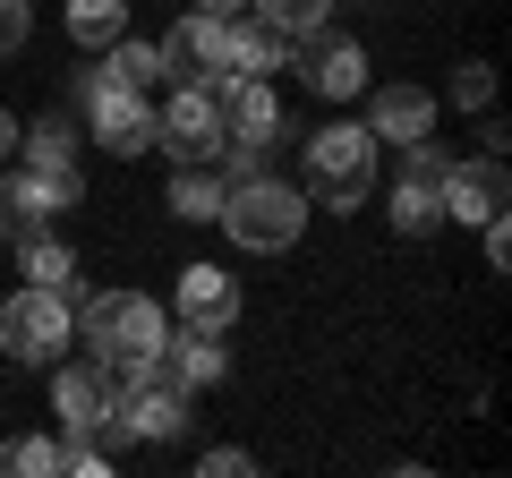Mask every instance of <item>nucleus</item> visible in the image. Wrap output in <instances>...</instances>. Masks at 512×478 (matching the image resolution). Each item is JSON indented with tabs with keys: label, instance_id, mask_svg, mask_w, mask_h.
<instances>
[{
	"label": "nucleus",
	"instance_id": "nucleus-1",
	"mask_svg": "<svg viewBox=\"0 0 512 478\" xmlns=\"http://www.w3.org/2000/svg\"><path fill=\"white\" fill-rule=\"evenodd\" d=\"M163 333H171V316H163V299H146V291H94V299H77V342H86L111 376L154 368V359H163Z\"/></svg>",
	"mask_w": 512,
	"mask_h": 478
},
{
	"label": "nucleus",
	"instance_id": "nucleus-2",
	"mask_svg": "<svg viewBox=\"0 0 512 478\" xmlns=\"http://www.w3.org/2000/svg\"><path fill=\"white\" fill-rule=\"evenodd\" d=\"M316 205L299 197V180H265V171H239L231 188H222V231H231V248H248V257H282V248H299V231H308Z\"/></svg>",
	"mask_w": 512,
	"mask_h": 478
},
{
	"label": "nucleus",
	"instance_id": "nucleus-3",
	"mask_svg": "<svg viewBox=\"0 0 512 478\" xmlns=\"http://www.w3.org/2000/svg\"><path fill=\"white\" fill-rule=\"evenodd\" d=\"M299 197L325 205V214H359V205L376 197V137H367V120H325V129L308 137Z\"/></svg>",
	"mask_w": 512,
	"mask_h": 478
},
{
	"label": "nucleus",
	"instance_id": "nucleus-4",
	"mask_svg": "<svg viewBox=\"0 0 512 478\" xmlns=\"http://www.w3.org/2000/svg\"><path fill=\"white\" fill-rule=\"evenodd\" d=\"M69 342H77V308H69V291H52V282H26V291L0 308V350H9L18 368H52Z\"/></svg>",
	"mask_w": 512,
	"mask_h": 478
},
{
	"label": "nucleus",
	"instance_id": "nucleus-5",
	"mask_svg": "<svg viewBox=\"0 0 512 478\" xmlns=\"http://www.w3.org/2000/svg\"><path fill=\"white\" fill-rule=\"evenodd\" d=\"M77 103H86V137H94L103 154H120V163L154 154V103H146V86H120L111 69H94Z\"/></svg>",
	"mask_w": 512,
	"mask_h": 478
},
{
	"label": "nucleus",
	"instance_id": "nucleus-6",
	"mask_svg": "<svg viewBox=\"0 0 512 478\" xmlns=\"http://www.w3.org/2000/svg\"><path fill=\"white\" fill-rule=\"evenodd\" d=\"M154 146L171 163H214L222 154V103L205 94V77H180V94L154 111Z\"/></svg>",
	"mask_w": 512,
	"mask_h": 478
},
{
	"label": "nucleus",
	"instance_id": "nucleus-7",
	"mask_svg": "<svg viewBox=\"0 0 512 478\" xmlns=\"http://www.w3.org/2000/svg\"><path fill=\"white\" fill-rule=\"evenodd\" d=\"M111 402H120V376H111L103 359H86V368H60L52 359V410H60V436L69 444L111 436Z\"/></svg>",
	"mask_w": 512,
	"mask_h": 478
},
{
	"label": "nucleus",
	"instance_id": "nucleus-8",
	"mask_svg": "<svg viewBox=\"0 0 512 478\" xmlns=\"http://www.w3.org/2000/svg\"><path fill=\"white\" fill-rule=\"evenodd\" d=\"M171 316H180L188 333H231L239 325V282L222 274V265H180V282H171Z\"/></svg>",
	"mask_w": 512,
	"mask_h": 478
},
{
	"label": "nucleus",
	"instance_id": "nucleus-9",
	"mask_svg": "<svg viewBox=\"0 0 512 478\" xmlns=\"http://www.w3.org/2000/svg\"><path fill=\"white\" fill-rule=\"evenodd\" d=\"M512 205V171H504V154H478V163H453L444 171V222H495Z\"/></svg>",
	"mask_w": 512,
	"mask_h": 478
},
{
	"label": "nucleus",
	"instance_id": "nucleus-10",
	"mask_svg": "<svg viewBox=\"0 0 512 478\" xmlns=\"http://www.w3.org/2000/svg\"><path fill=\"white\" fill-rule=\"evenodd\" d=\"M205 94L222 103V137H256V146H274V137H282V103H274V86H265V77L214 69V77H205Z\"/></svg>",
	"mask_w": 512,
	"mask_h": 478
},
{
	"label": "nucleus",
	"instance_id": "nucleus-11",
	"mask_svg": "<svg viewBox=\"0 0 512 478\" xmlns=\"http://www.w3.org/2000/svg\"><path fill=\"white\" fill-rule=\"evenodd\" d=\"M299 77H308V94H325V103H350V94H367V52L350 35H299Z\"/></svg>",
	"mask_w": 512,
	"mask_h": 478
},
{
	"label": "nucleus",
	"instance_id": "nucleus-12",
	"mask_svg": "<svg viewBox=\"0 0 512 478\" xmlns=\"http://www.w3.org/2000/svg\"><path fill=\"white\" fill-rule=\"evenodd\" d=\"M367 137H393V146H419V137H436V94L427 86H376L367 94Z\"/></svg>",
	"mask_w": 512,
	"mask_h": 478
},
{
	"label": "nucleus",
	"instance_id": "nucleus-13",
	"mask_svg": "<svg viewBox=\"0 0 512 478\" xmlns=\"http://www.w3.org/2000/svg\"><path fill=\"white\" fill-rule=\"evenodd\" d=\"M222 26H231L222 9H188V18L154 43V52H163V77H214L222 69Z\"/></svg>",
	"mask_w": 512,
	"mask_h": 478
},
{
	"label": "nucleus",
	"instance_id": "nucleus-14",
	"mask_svg": "<svg viewBox=\"0 0 512 478\" xmlns=\"http://www.w3.org/2000/svg\"><path fill=\"white\" fill-rule=\"evenodd\" d=\"M154 368L171 376V385L180 393H205V385H222V376H231V350H222V333H163V359H154Z\"/></svg>",
	"mask_w": 512,
	"mask_h": 478
},
{
	"label": "nucleus",
	"instance_id": "nucleus-15",
	"mask_svg": "<svg viewBox=\"0 0 512 478\" xmlns=\"http://www.w3.org/2000/svg\"><path fill=\"white\" fill-rule=\"evenodd\" d=\"M282 52H291V35H274L265 18L231 9V26H222V69H231V77H265V69H282Z\"/></svg>",
	"mask_w": 512,
	"mask_h": 478
},
{
	"label": "nucleus",
	"instance_id": "nucleus-16",
	"mask_svg": "<svg viewBox=\"0 0 512 478\" xmlns=\"http://www.w3.org/2000/svg\"><path fill=\"white\" fill-rule=\"evenodd\" d=\"M436 222H444V180L402 171V188H393V231H402V239H427Z\"/></svg>",
	"mask_w": 512,
	"mask_h": 478
},
{
	"label": "nucleus",
	"instance_id": "nucleus-17",
	"mask_svg": "<svg viewBox=\"0 0 512 478\" xmlns=\"http://www.w3.org/2000/svg\"><path fill=\"white\" fill-rule=\"evenodd\" d=\"M120 35H128V0H69V43L111 52Z\"/></svg>",
	"mask_w": 512,
	"mask_h": 478
},
{
	"label": "nucleus",
	"instance_id": "nucleus-18",
	"mask_svg": "<svg viewBox=\"0 0 512 478\" xmlns=\"http://www.w3.org/2000/svg\"><path fill=\"white\" fill-rule=\"evenodd\" d=\"M163 205L180 222H214L222 214V180H205V163H180V171H171V188H163Z\"/></svg>",
	"mask_w": 512,
	"mask_h": 478
},
{
	"label": "nucleus",
	"instance_id": "nucleus-19",
	"mask_svg": "<svg viewBox=\"0 0 512 478\" xmlns=\"http://www.w3.org/2000/svg\"><path fill=\"white\" fill-rule=\"evenodd\" d=\"M18 274L26 282H52V291H69V274H77V257L60 248V239H43V231H26L18 239Z\"/></svg>",
	"mask_w": 512,
	"mask_h": 478
},
{
	"label": "nucleus",
	"instance_id": "nucleus-20",
	"mask_svg": "<svg viewBox=\"0 0 512 478\" xmlns=\"http://www.w3.org/2000/svg\"><path fill=\"white\" fill-rule=\"evenodd\" d=\"M18 154L26 163H77V129L60 120V111H43L35 129H18Z\"/></svg>",
	"mask_w": 512,
	"mask_h": 478
},
{
	"label": "nucleus",
	"instance_id": "nucleus-21",
	"mask_svg": "<svg viewBox=\"0 0 512 478\" xmlns=\"http://www.w3.org/2000/svg\"><path fill=\"white\" fill-rule=\"evenodd\" d=\"M0 461H9L18 478H60V470H69V436H18Z\"/></svg>",
	"mask_w": 512,
	"mask_h": 478
},
{
	"label": "nucleus",
	"instance_id": "nucleus-22",
	"mask_svg": "<svg viewBox=\"0 0 512 478\" xmlns=\"http://www.w3.org/2000/svg\"><path fill=\"white\" fill-rule=\"evenodd\" d=\"M248 9L274 26V35H291V43H299V35H316V26H325L333 0H248Z\"/></svg>",
	"mask_w": 512,
	"mask_h": 478
},
{
	"label": "nucleus",
	"instance_id": "nucleus-23",
	"mask_svg": "<svg viewBox=\"0 0 512 478\" xmlns=\"http://www.w3.org/2000/svg\"><path fill=\"white\" fill-rule=\"evenodd\" d=\"M103 69L120 77V86H154V77H163V52H154V43H137V35H120Z\"/></svg>",
	"mask_w": 512,
	"mask_h": 478
},
{
	"label": "nucleus",
	"instance_id": "nucleus-24",
	"mask_svg": "<svg viewBox=\"0 0 512 478\" xmlns=\"http://www.w3.org/2000/svg\"><path fill=\"white\" fill-rule=\"evenodd\" d=\"M453 111H495V69L487 60H461L453 69Z\"/></svg>",
	"mask_w": 512,
	"mask_h": 478
},
{
	"label": "nucleus",
	"instance_id": "nucleus-25",
	"mask_svg": "<svg viewBox=\"0 0 512 478\" xmlns=\"http://www.w3.org/2000/svg\"><path fill=\"white\" fill-rule=\"evenodd\" d=\"M197 470H205V478H248V470H256V453H239V444H214Z\"/></svg>",
	"mask_w": 512,
	"mask_h": 478
},
{
	"label": "nucleus",
	"instance_id": "nucleus-26",
	"mask_svg": "<svg viewBox=\"0 0 512 478\" xmlns=\"http://www.w3.org/2000/svg\"><path fill=\"white\" fill-rule=\"evenodd\" d=\"M26 26H35V18H26V0H0V60L26 52Z\"/></svg>",
	"mask_w": 512,
	"mask_h": 478
},
{
	"label": "nucleus",
	"instance_id": "nucleus-27",
	"mask_svg": "<svg viewBox=\"0 0 512 478\" xmlns=\"http://www.w3.org/2000/svg\"><path fill=\"white\" fill-rule=\"evenodd\" d=\"M35 222H26V205H18V180H0V239H26Z\"/></svg>",
	"mask_w": 512,
	"mask_h": 478
},
{
	"label": "nucleus",
	"instance_id": "nucleus-28",
	"mask_svg": "<svg viewBox=\"0 0 512 478\" xmlns=\"http://www.w3.org/2000/svg\"><path fill=\"white\" fill-rule=\"evenodd\" d=\"M478 231H487V265L504 274V265H512V231H504V214H495V222H478Z\"/></svg>",
	"mask_w": 512,
	"mask_h": 478
},
{
	"label": "nucleus",
	"instance_id": "nucleus-29",
	"mask_svg": "<svg viewBox=\"0 0 512 478\" xmlns=\"http://www.w3.org/2000/svg\"><path fill=\"white\" fill-rule=\"evenodd\" d=\"M18 129H26V120H18V111H9V103H0V163L18 154Z\"/></svg>",
	"mask_w": 512,
	"mask_h": 478
},
{
	"label": "nucleus",
	"instance_id": "nucleus-30",
	"mask_svg": "<svg viewBox=\"0 0 512 478\" xmlns=\"http://www.w3.org/2000/svg\"><path fill=\"white\" fill-rule=\"evenodd\" d=\"M188 9H222V18H231V9H248V0H188Z\"/></svg>",
	"mask_w": 512,
	"mask_h": 478
}]
</instances>
